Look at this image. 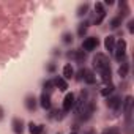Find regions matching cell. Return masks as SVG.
Returning <instances> with one entry per match:
<instances>
[{"label": "cell", "mask_w": 134, "mask_h": 134, "mask_svg": "<svg viewBox=\"0 0 134 134\" xmlns=\"http://www.w3.org/2000/svg\"><path fill=\"white\" fill-rule=\"evenodd\" d=\"M114 90H115V87H114L112 84H109L106 88H103V90H101V95H103V96H107V95H110Z\"/></svg>", "instance_id": "83f0119b"}, {"label": "cell", "mask_w": 134, "mask_h": 134, "mask_svg": "<svg viewBox=\"0 0 134 134\" xmlns=\"http://www.w3.org/2000/svg\"><path fill=\"white\" fill-rule=\"evenodd\" d=\"M11 126H13V132L14 134H24V121H22V118H13V121H11Z\"/></svg>", "instance_id": "7c38bea8"}, {"label": "cell", "mask_w": 134, "mask_h": 134, "mask_svg": "<svg viewBox=\"0 0 134 134\" xmlns=\"http://www.w3.org/2000/svg\"><path fill=\"white\" fill-rule=\"evenodd\" d=\"M85 134H95V132H93V131H88V132H85Z\"/></svg>", "instance_id": "e575fe53"}, {"label": "cell", "mask_w": 134, "mask_h": 134, "mask_svg": "<svg viewBox=\"0 0 134 134\" xmlns=\"http://www.w3.org/2000/svg\"><path fill=\"white\" fill-rule=\"evenodd\" d=\"M66 57L76 60L77 63H84V62H85V52L81 51V49H79V51H70L68 54H66Z\"/></svg>", "instance_id": "9c48e42d"}, {"label": "cell", "mask_w": 134, "mask_h": 134, "mask_svg": "<svg viewBox=\"0 0 134 134\" xmlns=\"http://www.w3.org/2000/svg\"><path fill=\"white\" fill-rule=\"evenodd\" d=\"M58 134H60V132H58Z\"/></svg>", "instance_id": "8d00e7d4"}, {"label": "cell", "mask_w": 134, "mask_h": 134, "mask_svg": "<svg viewBox=\"0 0 134 134\" xmlns=\"http://www.w3.org/2000/svg\"><path fill=\"white\" fill-rule=\"evenodd\" d=\"M40 104H41V107H43V109H51V107H52L51 95H49V93H46V92H43V93H41V96H40Z\"/></svg>", "instance_id": "4fadbf2b"}, {"label": "cell", "mask_w": 134, "mask_h": 134, "mask_svg": "<svg viewBox=\"0 0 134 134\" xmlns=\"http://www.w3.org/2000/svg\"><path fill=\"white\" fill-rule=\"evenodd\" d=\"M24 104H25V109H27V110L33 112V110L36 109V106H38V99L35 98V95H27Z\"/></svg>", "instance_id": "30bf717a"}, {"label": "cell", "mask_w": 134, "mask_h": 134, "mask_svg": "<svg viewBox=\"0 0 134 134\" xmlns=\"http://www.w3.org/2000/svg\"><path fill=\"white\" fill-rule=\"evenodd\" d=\"M99 76H101V81L104 82V84H112V71L110 70H106V71H101L99 73Z\"/></svg>", "instance_id": "d6986e66"}, {"label": "cell", "mask_w": 134, "mask_h": 134, "mask_svg": "<svg viewBox=\"0 0 134 134\" xmlns=\"http://www.w3.org/2000/svg\"><path fill=\"white\" fill-rule=\"evenodd\" d=\"M95 11H96V16H95V24H101L106 18V10H104V5L101 2H96L95 3Z\"/></svg>", "instance_id": "ba28073f"}, {"label": "cell", "mask_w": 134, "mask_h": 134, "mask_svg": "<svg viewBox=\"0 0 134 134\" xmlns=\"http://www.w3.org/2000/svg\"><path fill=\"white\" fill-rule=\"evenodd\" d=\"M43 88H44L46 93H49V92L54 88V82H52L51 79H49V81H44V82H43Z\"/></svg>", "instance_id": "4316f807"}, {"label": "cell", "mask_w": 134, "mask_h": 134, "mask_svg": "<svg viewBox=\"0 0 134 134\" xmlns=\"http://www.w3.org/2000/svg\"><path fill=\"white\" fill-rule=\"evenodd\" d=\"M114 55H115V60L117 62H125V55H126V41L125 40H118L115 43Z\"/></svg>", "instance_id": "3957f363"}, {"label": "cell", "mask_w": 134, "mask_h": 134, "mask_svg": "<svg viewBox=\"0 0 134 134\" xmlns=\"http://www.w3.org/2000/svg\"><path fill=\"white\" fill-rule=\"evenodd\" d=\"M99 46V40L96 36H88L82 41V51L84 52H92Z\"/></svg>", "instance_id": "5b68a950"}, {"label": "cell", "mask_w": 134, "mask_h": 134, "mask_svg": "<svg viewBox=\"0 0 134 134\" xmlns=\"http://www.w3.org/2000/svg\"><path fill=\"white\" fill-rule=\"evenodd\" d=\"M115 36L114 35H109V36H106V40H104V47H106V51H109V52H114V49H115Z\"/></svg>", "instance_id": "9a60e30c"}, {"label": "cell", "mask_w": 134, "mask_h": 134, "mask_svg": "<svg viewBox=\"0 0 134 134\" xmlns=\"http://www.w3.org/2000/svg\"><path fill=\"white\" fill-rule=\"evenodd\" d=\"M93 112H95V103H93V101H88V103L85 104V107L82 109V112L79 114V120H81V121L90 120L92 115H93Z\"/></svg>", "instance_id": "8992f818"}, {"label": "cell", "mask_w": 134, "mask_h": 134, "mask_svg": "<svg viewBox=\"0 0 134 134\" xmlns=\"http://www.w3.org/2000/svg\"><path fill=\"white\" fill-rule=\"evenodd\" d=\"M118 8H120V16L118 18H126V16H129V7H128V3L125 2V0H121V2L118 3Z\"/></svg>", "instance_id": "2e32d148"}, {"label": "cell", "mask_w": 134, "mask_h": 134, "mask_svg": "<svg viewBox=\"0 0 134 134\" xmlns=\"http://www.w3.org/2000/svg\"><path fill=\"white\" fill-rule=\"evenodd\" d=\"M29 131H30V134H43L44 128H43V125H36V123L32 121L29 125Z\"/></svg>", "instance_id": "ffe728a7"}, {"label": "cell", "mask_w": 134, "mask_h": 134, "mask_svg": "<svg viewBox=\"0 0 134 134\" xmlns=\"http://www.w3.org/2000/svg\"><path fill=\"white\" fill-rule=\"evenodd\" d=\"M101 134H121V132H120L118 128H107V129H104Z\"/></svg>", "instance_id": "f1b7e54d"}, {"label": "cell", "mask_w": 134, "mask_h": 134, "mask_svg": "<svg viewBox=\"0 0 134 134\" xmlns=\"http://www.w3.org/2000/svg\"><path fill=\"white\" fill-rule=\"evenodd\" d=\"M3 117H5V110H3V107L0 106V121L3 120Z\"/></svg>", "instance_id": "d6a6232c"}, {"label": "cell", "mask_w": 134, "mask_h": 134, "mask_svg": "<svg viewBox=\"0 0 134 134\" xmlns=\"http://www.w3.org/2000/svg\"><path fill=\"white\" fill-rule=\"evenodd\" d=\"M128 70H129V65H128L126 62H121L120 68H118V76H120V77H126V76H128Z\"/></svg>", "instance_id": "7402d4cb"}, {"label": "cell", "mask_w": 134, "mask_h": 134, "mask_svg": "<svg viewBox=\"0 0 134 134\" xmlns=\"http://www.w3.org/2000/svg\"><path fill=\"white\" fill-rule=\"evenodd\" d=\"M71 134H76V132H71Z\"/></svg>", "instance_id": "d590c367"}, {"label": "cell", "mask_w": 134, "mask_h": 134, "mask_svg": "<svg viewBox=\"0 0 134 134\" xmlns=\"http://www.w3.org/2000/svg\"><path fill=\"white\" fill-rule=\"evenodd\" d=\"M88 25H90V24H88L87 21H84V22H81V24L77 25V35H79L81 38H82V36L87 33V30H88Z\"/></svg>", "instance_id": "44dd1931"}, {"label": "cell", "mask_w": 134, "mask_h": 134, "mask_svg": "<svg viewBox=\"0 0 134 134\" xmlns=\"http://www.w3.org/2000/svg\"><path fill=\"white\" fill-rule=\"evenodd\" d=\"M93 66H95V70L98 73L106 71V70H110V60H109V57L106 54H101L99 52V54H96L93 57Z\"/></svg>", "instance_id": "6da1fadb"}, {"label": "cell", "mask_w": 134, "mask_h": 134, "mask_svg": "<svg viewBox=\"0 0 134 134\" xmlns=\"http://www.w3.org/2000/svg\"><path fill=\"white\" fill-rule=\"evenodd\" d=\"M106 104H107L109 109H112V110H118V109L121 107V98H120V96H110V98H107Z\"/></svg>", "instance_id": "8fae6325"}, {"label": "cell", "mask_w": 134, "mask_h": 134, "mask_svg": "<svg viewBox=\"0 0 134 134\" xmlns=\"http://www.w3.org/2000/svg\"><path fill=\"white\" fill-rule=\"evenodd\" d=\"M84 81L87 82V84H95L96 82V76H95V73L92 71V70H87L85 68V74H84Z\"/></svg>", "instance_id": "e0dca14e"}, {"label": "cell", "mask_w": 134, "mask_h": 134, "mask_svg": "<svg viewBox=\"0 0 134 134\" xmlns=\"http://www.w3.org/2000/svg\"><path fill=\"white\" fill-rule=\"evenodd\" d=\"M121 107H123V114H125V118L126 121L129 123L131 121V114H132V107H134V98L131 95H128L125 98V101H121Z\"/></svg>", "instance_id": "277c9868"}, {"label": "cell", "mask_w": 134, "mask_h": 134, "mask_svg": "<svg viewBox=\"0 0 134 134\" xmlns=\"http://www.w3.org/2000/svg\"><path fill=\"white\" fill-rule=\"evenodd\" d=\"M121 21H123V19L117 16V18H114V19H110V22H109V27L115 30V29H118V27L121 25Z\"/></svg>", "instance_id": "484cf974"}, {"label": "cell", "mask_w": 134, "mask_h": 134, "mask_svg": "<svg viewBox=\"0 0 134 134\" xmlns=\"http://www.w3.org/2000/svg\"><path fill=\"white\" fill-rule=\"evenodd\" d=\"M74 76V70H73V66L68 63V65H65L63 66V79L66 81V79H71Z\"/></svg>", "instance_id": "ac0fdd59"}, {"label": "cell", "mask_w": 134, "mask_h": 134, "mask_svg": "<svg viewBox=\"0 0 134 134\" xmlns=\"http://www.w3.org/2000/svg\"><path fill=\"white\" fill-rule=\"evenodd\" d=\"M62 41H63L65 44H71V43L74 41V38H73V33H70V32H65V33L62 35Z\"/></svg>", "instance_id": "d4e9b609"}, {"label": "cell", "mask_w": 134, "mask_h": 134, "mask_svg": "<svg viewBox=\"0 0 134 134\" xmlns=\"http://www.w3.org/2000/svg\"><path fill=\"white\" fill-rule=\"evenodd\" d=\"M49 117H51V118H54V120H62V118H63V110L52 109V110H51V114H49Z\"/></svg>", "instance_id": "cb8c5ba5"}, {"label": "cell", "mask_w": 134, "mask_h": 134, "mask_svg": "<svg viewBox=\"0 0 134 134\" xmlns=\"http://www.w3.org/2000/svg\"><path fill=\"white\" fill-rule=\"evenodd\" d=\"M88 103V93H87V90H82L81 93H79V96H77V99L74 101V114L79 117V114L82 112V109L85 107V104Z\"/></svg>", "instance_id": "7a4b0ae2"}, {"label": "cell", "mask_w": 134, "mask_h": 134, "mask_svg": "<svg viewBox=\"0 0 134 134\" xmlns=\"http://www.w3.org/2000/svg\"><path fill=\"white\" fill-rule=\"evenodd\" d=\"M88 8H90V7H88V3H82V5H79V8H77V13H76V14H77L79 18H82V16H85V14L88 13Z\"/></svg>", "instance_id": "603a6c76"}, {"label": "cell", "mask_w": 134, "mask_h": 134, "mask_svg": "<svg viewBox=\"0 0 134 134\" xmlns=\"http://www.w3.org/2000/svg\"><path fill=\"white\" fill-rule=\"evenodd\" d=\"M104 5H107V7L114 5V0H106V2H104Z\"/></svg>", "instance_id": "836d02e7"}, {"label": "cell", "mask_w": 134, "mask_h": 134, "mask_svg": "<svg viewBox=\"0 0 134 134\" xmlns=\"http://www.w3.org/2000/svg\"><path fill=\"white\" fill-rule=\"evenodd\" d=\"M84 74H85V68H81V70L77 71L76 79H77V81H84Z\"/></svg>", "instance_id": "f546056e"}, {"label": "cell", "mask_w": 134, "mask_h": 134, "mask_svg": "<svg viewBox=\"0 0 134 134\" xmlns=\"http://www.w3.org/2000/svg\"><path fill=\"white\" fill-rule=\"evenodd\" d=\"M52 82H54V87H57L60 92H66V90H68V82H66L63 77H54L52 79Z\"/></svg>", "instance_id": "5bb4252c"}, {"label": "cell", "mask_w": 134, "mask_h": 134, "mask_svg": "<svg viewBox=\"0 0 134 134\" xmlns=\"http://www.w3.org/2000/svg\"><path fill=\"white\" fill-rule=\"evenodd\" d=\"M128 32H129V33L134 32V21H129V22H128Z\"/></svg>", "instance_id": "4dcf8cb0"}, {"label": "cell", "mask_w": 134, "mask_h": 134, "mask_svg": "<svg viewBox=\"0 0 134 134\" xmlns=\"http://www.w3.org/2000/svg\"><path fill=\"white\" fill-rule=\"evenodd\" d=\"M74 101H76L74 93H66V96L63 98V106H62V110H63V112H70V110L74 107Z\"/></svg>", "instance_id": "52a82bcc"}, {"label": "cell", "mask_w": 134, "mask_h": 134, "mask_svg": "<svg viewBox=\"0 0 134 134\" xmlns=\"http://www.w3.org/2000/svg\"><path fill=\"white\" fill-rule=\"evenodd\" d=\"M55 68H57V66H55V63H51V65H47V71H49V73H54V71H55Z\"/></svg>", "instance_id": "1f68e13d"}]
</instances>
